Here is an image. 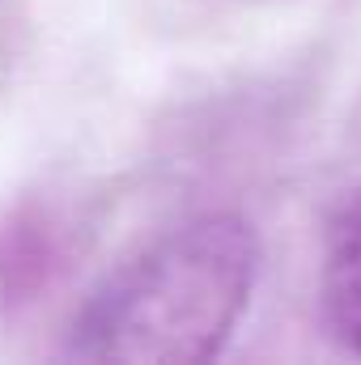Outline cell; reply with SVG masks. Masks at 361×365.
Returning a JSON list of instances; mask_svg holds the SVG:
<instances>
[{"label":"cell","instance_id":"6da1fadb","mask_svg":"<svg viewBox=\"0 0 361 365\" xmlns=\"http://www.w3.org/2000/svg\"><path fill=\"white\" fill-rule=\"evenodd\" d=\"M260 268L238 212H200L158 234L111 276L73 327L90 361H208L234 336Z\"/></svg>","mask_w":361,"mask_h":365},{"label":"cell","instance_id":"7a4b0ae2","mask_svg":"<svg viewBox=\"0 0 361 365\" xmlns=\"http://www.w3.org/2000/svg\"><path fill=\"white\" fill-rule=\"evenodd\" d=\"M323 319L332 336L361 357V187L336 212L323 251Z\"/></svg>","mask_w":361,"mask_h":365}]
</instances>
